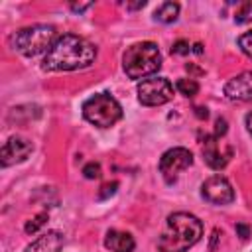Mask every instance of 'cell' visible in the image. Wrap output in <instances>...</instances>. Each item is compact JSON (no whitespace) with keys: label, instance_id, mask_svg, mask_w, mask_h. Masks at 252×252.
Listing matches in <instances>:
<instances>
[{"label":"cell","instance_id":"cell-14","mask_svg":"<svg viewBox=\"0 0 252 252\" xmlns=\"http://www.w3.org/2000/svg\"><path fill=\"white\" fill-rule=\"evenodd\" d=\"M177 16H179V4L177 2H163L154 12V18L161 24H171L177 20Z\"/></svg>","mask_w":252,"mask_h":252},{"label":"cell","instance_id":"cell-18","mask_svg":"<svg viewBox=\"0 0 252 252\" xmlns=\"http://www.w3.org/2000/svg\"><path fill=\"white\" fill-rule=\"evenodd\" d=\"M236 41H238V47H240V51L252 59V32H246V33H242V35H240Z\"/></svg>","mask_w":252,"mask_h":252},{"label":"cell","instance_id":"cell-21","mask_svg":"<svg viewBox=\"0 0 252 252\" xmlns=\"http://www.w3.org/2000/svg\"><path fill=\"white\" fill-rule=\"evenodd\" d=\"M226 130H228L226 120H224V118H217V122H215V136H217V138H222V136L226 134Z\"/></svg>","mask_w":252,"mask_h":252},{"label":"cell","instance_id":"cell-10","mask_svg":"<svg viewBox=\"0 0 252 252\" xmlns=\"http://www.w3.org/2000/svg\"><path fill=\"white\" fill-rule=\"evenodd\" d=\"M230 154H232L230 148H224L222 150L220 138H217L215 134L213 136H205V140H203V158H205V161H207L209 167L222 169L228 163Z\"/></svg>","mask_w":252,"mask_h":252},{"label":"cell","instance_id":"cell-24","mask_svg":"<svg viewBox=\"0 0 252 252\" xmlns=\"http://www.w3.org/2000/svg\"><path fill=\"white\" fill-rule=\"evenodd\" d=\"M91 6H93L91 2H89V4H71V10H73V12H85V10L91 8Z\"/></svg>","mask_w":252,"mask_h":252},{"label":"cell","instance_id":"cell-15","mask_svg":"<svg viewBox=\"0 0 252 252\" xmlns=\"http://www.w3.org/2000/svg\"><path fill=\"white\" fill-rule=\"evenodd\" d=\"M175 89H177V93L179 94H183V96H195L197 93H199V83L195 81V79H187V77H183V79H177V83H175Z\"/></svg>","mask_w":252,"mask_h":252},{"label":"cell","instance_id":"cell-28","mask_svg":"<svg viewBox=\"0 0 252 252\" xmlns=\"http://www.w3.org/2000/svg\"><path fill=\"white\" fill-rule=\"evenodd\" d=\"M193 51H195V53H201V51H203V45H201V43H195V49H193Z\"/></svg>","mask_w":252,"mask_h":252},{"label":"cell","instance_id":"cell-20","mask_svg":"<svg viewBox=\"0 0 252 252\" xmlns=\"http://www.w3.org/2000/svg\"><path fill=\"white\" fill-rule=\"evenodd\" d=\"M191 51V45H189V41H185V39H177L173 45H171V53H175V55H187Z\"/></svg>","mask_w":252,"mask_h":252},{"label":"cell","instance_id":"cell-3","mask_svg":"<svg viewBox=\"0 0 252 252\" xmlns=\"http://www.w3.org/2000/svg\"><path fill=\"white\" fill-rule=\"evenodd\" d=\"M57 39V32L47 24H33L14 32L8 37V43L14 51L24 57H35L39 53H47Z\"/></svg>","mask_w":252,"mask_h":252},{"label":"cell","instance_id":"cell-1","mask_svg":"<svg viewBox=\"0 0 252 252\" xmlns=\"http://www.w3.org/2000/svg\"><path fill=\"white\" fill-rule=\"evenodd\" d=\"M96 57V47L75 33H63L55 39L51 49L43 57V69L47 71H75L89 67Z\"/></svg>","mask_w":252,"mask_h":252},{"label":"cell","instance_id":"cell-23","mask_svg":"<svg viewBox=\"0 0 252 252\" xmlns=\"http://www.w3.org/2000/svg\"><path fill=\"white\" fill-rule=\"evenodd\" d=\"M236 234L242 238V240H246L248 236H250V228L246 226V224H242V222H238L236 224Z\"/></svg>","mask_w":252,"mask_h":252},{"label":"cell","instance_id":"cell-26","mask_svg":"<svg viewBox=\"0 0 252 252\" xmlns=\"http://www.w3.org/2000/svg\"><path fill=\"white\" fill-rule=\"evenodd\" d=\"M246 128H248V132L252 134V112L246 114Z\"/></svg>","mask_w":252,"mask_h":252},{"label":"cell","instance_id":"cell-2","mask_svg":"<svg viewBox=\"0 0 252 252\" xmlns=\"http://www.w3.org/2000/svg\"><path fill=\"white\" fill-rule=\"evenodd\" d=\"M203 236L201 220L185 211L167 215L163 230L158 238V248L161 252H187Z\"/></svg>","mask_w":252,"mask_h":252},{"label":"cell","instance_id":"cell-8","mask_svg":"<svg viewBox=\"0 0 252 252\" xmlns=\"http://www.w3.org/2000/svg\"><path fill=\"white\" fill-rule=\"evenodd\" d=\"M201 195L205 201L213 205H228L234 201V189L228 183V179L222 175H213L205 179L201 185Z\"/></svg>","mask_w":252,"mask_h":252},{"label":"cell","instance_id":"cell-17","mask_svg":"<svg viewBox=\"0 0 252 252\" xmlns=\"http://www.w3.org/2000/svg\"><path fill=\"white\" fill-rule=\"evenodd\" d=\"M45 220H47V213H39V215H35L32 220H28V222H26L24 230H26L28 234H33V232H37V230L45 224Z\"/></svg>","mask_w":252,"mask_h":252},{"label":"cell","instance_id":"cell-27","mask_svg":"<svg viewBox=\"0 0 252 252\" xmlns=\"http://www.w3.org/2000/svg\"><path fill=\"white\" fill-rule=\"evenodd\" d=\"M146 6V0H142V2H136V4H128V8L130 10H136V8H144Z\"/></svg>","mask_w":252,"mask_h":252},{"label":"cell","instance_id":"cell-12","mask_svg":"<svg viewBox=\"0 0 252 252\" xmlns=\"http://www.w3.org/2000/svg\"><path fill=\"white\" fill-rule=\"evenodd\" d=\"M61 248H63V234L59 230H47L45 234L30 242L24 248V252H61Z\"/></svg>","mask_w":252,"mask_h":252},{"label":"cell","instance_id":"cell-16","mask_svg":"<svg viewBox=\"0 0 252 252\" xmlns=\"http://www.w3.org/2000/svg\"><path fill=\"white\" fill-rule=\"evenodd\" d=\"M234 22H236V24L252 22V0L242 2V4L236 8V12H234Z\"/></svg>","mask_w":252,"mask_h":252},{"label":"cell","instance_id":"cell-9","mask_svg":"<svg viewBox=\"0 0 252 252\" xmlns=\"http://www.w3.org/2000/svg\"><path fill=\"white\" fill-rule=\"evenodd\" d=\"M32 150H33V146H32V142L28 138H24V136L8 138V142H4L2 152H0L2 167H10V165H16V163H22L24 159H28Z\"/></svg>","mask_w":252,"mask_h":252},{"label":"cell","instance_id":"cell-11","mask_svg":"<svg viewBox=\"0 0 252 252\" xmlns=\"http://www.w3.org/2000/svg\"><path fill=\"white\" fill-rule=\"evenodd\" d=\"M224 94L230 100L250 102L252 100V71H244V73L232 77L224 85Z\"/></svg>","mask_w":252,"mask_h":252},{"label":"cell","instance_id":"cell-22","mask_svg":"<svg viewBox=\"0 0 252 252\" xmlns=\"http://www.w3.org/2000/svg\"><path fill=\"white\" fill-rule=\"evenodd\" d=\"M116 187H118V183H116V181L102 185V191L98 193V197H100V199H104V197H108V195H114V193H116Z\"/></svg>","mask_w":252,"mask_h":252},{"label":"cell","instance_id":"cell-25","mask_svg":"<svg viewBox=\"0 0 252 252\" xmlns=\"http://www.w3.org/2000/svg\"><path fill=\"white\" fill-rule=\"evenodd\" d=\"M195 114H197L199 118H207V116H209L207 108H203V106H197V108H195Z\"/></svg>","mask_w":252,"mask_h":252},{"label":"cell","instance_id":"cell-13","mask_svg":"<svg viewBox=\"0 0 252 252\" xmlns=\"http://www.w3.org/2000/svg\"><path fill=\"white\" fill-rule=\"evenodd\" d=\"M104 246L110 250V252H134L136 248V242H134V236L130 232H124V230H108L106 236H104Z\"/></svg>","mask_w":252,"mask_h":252},{"label":"cell","instance_id":"cell-5","mask_svg":"<svg viewBox=\"0 0 252 252\" xmlns=\"http://www.w3.org/2000/svg\"><path fill=\"white\" fill-rule=\"evenodd\" d=\"M83 116L98 128H110L122 118V106L112 94L96 93L83 102Z\"/></svg>","mask_w":252,"mask_h":252},{"label":"cell","instance_id":"cell-6","mask_svg":"<svg viewBox=\"0 0 252 252\" xmlns=\"http://www.w3.org/2000/svg\"><path fill=\"white\" fill-rule=\"evenodd\" d=\"M138 100L144 106H161L173 98V85L163 77H150L136 87Z\"/></svg>","mask_w":252,"mask_h":252},{"label":"cell","instance_id":"cell-4","mask_svg":"<svg viewBox=\"0 0 252 252\" xmlns=\"http://www.w3.org/2000/svg\"><path fill=\"white\" fill-rule=\"evenodd\" d=\"M161 67V53L154 41H140L130 45L122 55V69L130 79H146Z\"/></svg>","mask_w":252,"mask_h":252},{"label":"cell","instance_id":"cell-19","mask_svg":"<svg viewBox=\"0 0 252 252\" xmlns=\"http://www.w3.org/2000/svg\"><path fill=\"white\" fill-rule=\"evenodd\" d=\"M83 175H85L87 179H98V177H100V163L89 161V163L83 167Z\"/></svg>","mask_w":252,"mask_h":252},{"label":"cell","instance_id":"cell-7","mask_svg":"<svg viewBox=\"0 0 252 252\" xmlns=\"http://www.w3.org/2000/svg\"><path fill=\"white\" fill-rule=\"evenodd\" d=\"M193 163V154L187 148H171L159 158V173L165 183H175L179 173Z\"/></svg>","mask_w":252,"mask_h":252}]
</instances>
